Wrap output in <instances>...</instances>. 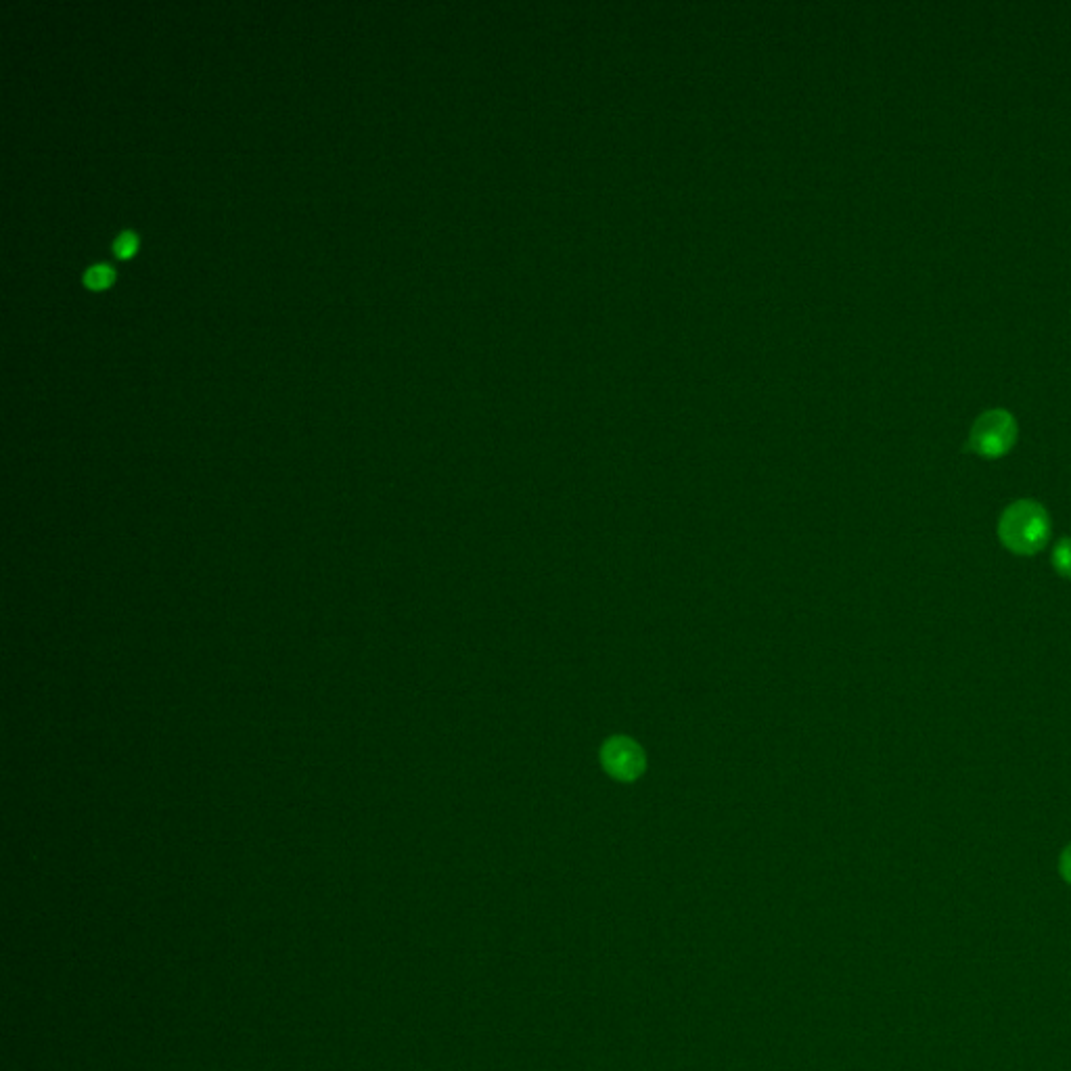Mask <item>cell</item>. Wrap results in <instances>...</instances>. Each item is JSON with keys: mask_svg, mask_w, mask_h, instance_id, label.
<instances>
[{"mask_svg": "<svg viewBox=\"0 0 1071 1071\" xmlns=\"http://www.w3.org/2000/svg\"><path fill=\"white\" fill-rule=\"evenodd\" d=\"M111 277H113V272L107 264H95L84 272V283L88 287L99 289V287H105L111 281Z\"/></svg>", "mask_w": 1071, "mask_h": 1071, "instance_id": "5b68a950", "label": "cell"}, {"mask_svg": "<svg viewBox=\"0 0 1071 1071\" xmlns=\"http://www.w3.org/2000/svg\"><path fill=\"white\" fill-rule=\"evenodd\" d=\"M1019 436L1015 417L1005 408H992L979 415L969 431L967 450L977 457L994 461L1011 452Z\"/></svg>", "mask_w": 1071, "mask_h": 1071, "instance_id": "7a4b0ae2", "label": "cell"}, {"mask_svg": "<svg viewBox=\"0 0 1071 1071\" xmlns=\"http://www.w3.org/2000/svg\"><path fill=\"white\" fill-rule=\"evenodd\" d=\"M998 538L1015 555H1036L1051 538V517L1038 500H1015L998 519Z\"/></svg>", "mask_w": 1071, "mask_h": 1071, "instance_id": "6da1fadb", "label": "cell"}, {"mask_svg": "<svg viewBox=\"0 0 1071 1071\" xmlns=\"http://www.w3.org/2000/svg\"><path fill=\"white\" fill-rule=\"evenodd\" d=\"M601 760L611 777L632 781L645 770V754L632 739L613 737L603 745Z\"/></svg>", "mask_w": 1071, "mask_h": 1071, "instance_id": "3957f363", "label": "cell"}, {"mask_svg": "<svg viewBox=\"0 0 1071 1071\" xmlns=\"http://www.w3.org/2000/svg\"><path fill=\"white\" fill-rule=\"evenodd\" d=\"M1053 567L1055 572L1065 578V580H1071V538H1061L1057 544H1055V551H1053Z\"/></svg>", "mask_w": 1071, "mask_h": 1071, "instance_id": "277c9868", "label": "cell"}, {"mask_svg": "<svg viewBox=\"0 0 1071 1071\" xmlns=\"http://www.w3.org/2000/svg\"><path fill=\"white\" fill-rule=\"evenodd\" d=\"M1059 871H1061V877L1071 885V843L1063 850L1059 858Z\"/></svg>", "mask_w": 1071, "mask_h": 1071, "instance_id": "52a82bcc", "label": "cell"}, {"mask_svg": "<svg viewBox=\"0 0 1071 1071\" xmlns=\"http://www.w3.org/2000/svg\"><path fill=\"white\" fill-rule=\"evenodd\" d=\"M134 247H136V237L130 231L120 233L116 237V241H113V252H116V256H120V258L130 256L134 252Z\"/></svg>", "mask_w": 1071, "mask_h": 1071, "instance_id": "8992f818", "label": "cell"}]
</instances>
